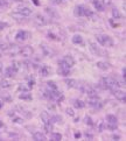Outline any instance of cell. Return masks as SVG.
<instances>
[{
	"label": "cell",
	"instance_id": "cell-26",
	"mask_svg": "<svg viewBox=\"0 0 126 141\" xmlns=\"http://www.w3.org/2000/svg\"><path fill=\"white\" fill-rule=\"evenodd\" d=\"M11 15H12V18H13V19H15V20H18V21H20V20H25V19H26L25 15L20 14V13H18V12H13Z\"/></svg>",
	"mask_w": 126,
	"mask_h": 141
},
{
	"label": "cell",
	"instance_id": "cell-20",
	"mask_svg": "<svg viewBox=\"0 0 126 141\" xmlns=\"http://www.w3.org/2000/svg\"><path fill=\"white\" fill-rule=\"evenodd\" d=\"M65 84L68 88H76L77 85V80L76 79H72V78H65Z\"/></svg>",
	"mask_w": 126,
	"mask_h": 141
},
{
	"label": "cell",
	"instance_id": "cell-10",
	"mask_svg": "<svg viewBox=\"0 0 126 141\" xmlns=\"http://www.w3.org/2000/svg\"><path fill=\"white\" fill-rule=\"evenodd\" d=\"M84 9H85V6H83V5H78V6L75 7L74 14L76 15V17H84Z\"/></svg>",
	"mask_w": 126,
	"mask_h": 141
},
{
	"label": "cell",
	"instance_id": "cell-2",
	"mask_svg": "<svg viewBox=\"0 0 126 141\" xmlns=\"http://www.w3.org/2000/svg\"><path fill=\"white\" fill-rule=\"evenodd\" d=\"M96 40L98 41V43H100L102 46H105V47H112L113 46V40L105 34H98L96 36Z\"/></svg>",
	"mask_w": 126,
	"mask_h": 141
},
{
	"label": "cell",
	"instance_id": "cell-34",
	"mask_svg": "<svg viewBox=\"0 0 126 141\" xmlns=\"http://www.w3.org/2000/svg\"><path fill=\"white\" fill-rule=\"evenodd\" d=\"M84 17L92 18L93 17V12L91 9H89V8H87V7H85V9H84Z\"/></svg>",
	"mask_w": 126,
	"mask_h": 141
},
{
	"label": "cell",
	"instance_id": "cell-5",
	"mask_svg": "<svg viewBox=\"0 0 126 141\" xmlns=\"http://www.w3.org/2000/svg\"><path fill=\"white\" fill-rule=\"evenodd\" d=\"M29 36H31V33L27 31H19L17 34H15V40L17 41H26L27 39H29Z\"/></svg>",
	"mask_w": 126,
	"mask_h": 141
},
{
	"label": "cell",
	"instance_id": "cell-8",
	"mask_svg": "<svg viewBox=\"0 0 126 141\" xmlns=\"http://www.w3.org/2000/svg\"><path fill=\"white\" fill-rule=\"evenodd\" d=\"M34 21H35V23L37 26H40V27H42V26H46L47 25V19H46L43 15H41V14H37L35 19H34Z\"/></svg>",
	"mask_w": 126,
	"mask_h": 141
},
{
	"label": "cell",
	"instance_id": "cell-50",
	"mask_svg": "<svg viewBox=\"0 0 126 141\" xmlns=\"http://www.w3.org/2000/svg\"><path fill=\"white\" fill-rule=\"evenodd\" d=\"M2 106H4V103H2V100H0V108H2Z\"/></svg>",
	"mask_w": 126,
	"mask_h": 141
},
{
	"label": "cell",
	"instance_id": "cell-28",
	"mask_svg": "<svg viewBox=\"0 0 126 141\" xmlns=\"http://www.w3.org/2000/svg\"><path fill=\"white\" fill-rule=\"evenodd\" d=\"M41 119H42V121H43L44 124L50 123V117H49V113H47V112H42V113H41Z\"/></svg>",
	"mask_w": 126,
	"mask_h": 141
},
{
	"label": "cell",
	"instance_id": "cell-30",
	"mask_svg": "<svg viewBox=\"0 0 126 141\" xmlns=\"http://www.w3.org/2000/svg\"><path fill=\"white\" fill-rule=\"evenodd\" d=\"M11 86V82L9 80H7V79H2L1 82H0V88H2V89H7V88H9Z\"/></svg>",
	"mask_w": 126,
	"mask_h": 141
},
{
	"label": "cell",
	"instance_id": "cell-12",
	"mask_svg": "<svg viewBox=\"0 0 126 141\" xmlns=\"http://www.w3.org/2000/svg\"><path fill=\"white\" fill-rule=\"evenodd\" d=\"M50 68L49 67H47V66H43V67H41L40 68V70H39V72H40V76H42V77H47V76H49L50 75Z\"/></svg>",
	"mask_w": 126,
	"mask_h": 141
},
{
	"label": "cell",
	"instance_id": "cell-29",
	"mask_svg": "<svg viewBox=\"0 0 126 141\" xmlns=\"http://www.w3.org/2000/svg\"><path fill=\"white\" fill-rule=\"evenodd\" d=\"M21 66H22V63H20V62H18V61H13L12 62V66H11V67L15 70V72H18L19 70H20Z\"/></svg>",
	"mask_w": 126,
	"mask_h": 141
},
{
	"label": "cell",
	"instance_id": "cell-25",
	"mask_svg": "<svg viewBox=\"0 0 126 141\" xmlns=\"http://www.w3.org/2000/svg\"><path fill=\"white\" fill-rule=\"evenodd\" d=\"M106 121H108L109 124H117L118 119H117V117L113 114H108L106 115Z\"/></svg>",
	"mask_w": 126,
	"mask_h": 141
},
{
	"label": "cell",
	"instance_id": "cell-51",
	"mask_svg": "<svg viewBox=\"0 0 126 141\" xmlns=\"http://www.w3.org/2000/svg\"><path fill=\"white\" fill-rule=\"evenodd\" d=\"M1 74H2V66L0 64V75H1Z\"/></svg>",
	"mask_w": 126,
	"mask_h": 141
},
{
	"label": "cell",
	"instance_id": "cell-43",
	"mask_svg": "<svg viewBox=\"0 0 126 141\" xmlns=\"http://www.w3.org/2000/svg\"><path fill=\"white\" fill-rule=\"evenodd\" d=\"M50 1H52L53 5H60L62 2V0H50Z\"/></svg>",
	"mask_w": 126,
	"mask_h": 141
},
{
	"label": "cell",
	"instance_id": "cell-37",
	"mask_svg": "<svg viewBox=\"0 0 126 141\" xmlns=\"http://www.w3.org/2000/svg\"><path fill=\"white\" fill-rule=\"evenodd\" d=\"M44 129H46V132H52L53 131V124L52 123L44 124Z\"/></svg>",
	"mask_w": 126,
	"mask_h": 141
},
{
	"label": "cell",
	"instance_id": "cell-44",
	"mask_svg": "<svg viewBox=\"0 0 126 141\" xmlns=\"http://www.w3.org/2000/svg\"><path fill=\"white\" fill-rule=\"evenodd\" d=\"M7 27V23H5V22H0V31H2L4 28H6Z\"/></svg>",
	"mask_w": 126,
	"mask_h": 141
},
{
	"label": "cell",
	"instance_id": "cell-4",
	"mask_svg": "<svg viewBox=\"0 0 126 141\" xmlns=\"http://www.w3.org/2000/svg\"><path fill=\"white\" fill-rule=\"evenodd\" d=\"M19 54L22 55V56H25V57H31V56L34 54V49L31 47V46H25V47L20 48Z\"/></svg>",
	"mask_w": 126,
	"mask_h": 141
},
{
	"label": "cell",
	"instance_id": "cell-13",
	"mask_svg": "<svg viewBox=\"0 0 126 141\" xmlns=\"http://www.w3.org/2000/svg\"><path fill=\"white\" fill-rule=\"evenodd\" d=\"M15 70L13 69L12 67H7L6 69H5V72H4V75H5V77H7V78H11V77H13V76H15Z\"/></svg>",
	"mask_w": 126,
	"mask_h": 141
},
{
	"label": "cell",
	"instance_id": "cell-40",
	"mask_svg": "<svg viewBox=\"0 0 126 141\" xmlns=\"http://www.w3.org/2000/svg\"><path fill=\"white\" fill-rule=\"evenodd\" d=\"M13 121L17 123V124H22L23 123V120L21 118H19V117H13Z\"/></svg>",
	"mask_w": 126,
	"mask_h": 141
},
{
	"label": "cell",
	"instance_id": "cell-36",
	"mask_svg": "<svg viewBox=\"0 0 126 141\" xmlns=\"http://www.w3.org/2000/svg\"><path fill=\"white\" fill-rule=\"evenodd\" d=\"M105 128L110 129V131H116L117 129V124H109L108 123V125L105 126Z\"/></svg>",
	"mask_w": 126,
	"mask_h": 141
},
{
	"label": "cell",
	"instance_id": "cell-39",
	"mask_svg": "<svg viewBox=\"0 0 126 141\" xmlns=\"http://www.w3.org/2000/svg\"><path fill=\"white\" fill-rule=\"evenodd\" d=\"M85 123L89 125V126H93V121L90 117H85Z\"/></svg>",
	"mask_w": 126,
	"mask_h": 141
},
{
	"label": "cell",
	"instance_id": "cell-14",
	"mask_svg": "<svg viewBox=\"0 0 126 141\" xmlns=\"http://www.w3.org/2000/svg\"><path fill=\"white\" fill-rule=\"evenodd\" d=\"M96 66H97L100 70H104V71H105V70H109L110 67H111V66H110V64L108 63V62H104V61L97 62V63H96Z\"/></svg>",
	"mask_w": 126,
	"mask_h": 141
},
{
	"label": "cell",
	"instance_id": "cell-21",
	"mask_svg": "<svg viewBox=\"0 0 126 141\" xmlns=\"http://www.w3.org/2000/svg\"><path fill=\"white\" fill-rule=\"evenodd\" d=\"M19 98H20L21 100H27V102H29V100L33 99V97H32V94L29 93V92H21V94L19 96Z\"/></svg>",
	"mask_w": 126,
	"mask_h": 141
},
{
	"label": "cell",
	"instance_id": "cell-48",
	"mask_svg": "<svg viewBox=\"0 0 126 141\" xmlns=\"http://www.w3.org/2000/svg\"><path fill=\"white\" fill-rule=\"evenodd\" d=\"M104 2H105V5H110L111 4V0H104ZM103 2V4H104Z\"/></svg>",
	"mask_w": 126,
	"mask_h": 141
},
{
	"label": "cell",
	"instance_id": "cell-45",
	"mask_svg": "<svg viewBox=\"0 0 126 141\" xmlns=\"http://www.w3.org/2000/svg\"><path fill=\"white\" fill-rule=\"evenodd\" d=\"M122 72H123V77H124V79H125V77H126V69H125V67H124V68H123Z\"/></svg>",
	"mask_w": 126,
	"mask_h": 141
},
{
	"label": "cell",
	"instance_id": "cell-41",
	"mask_svg": "<svg viewBox=\"0 0 126 141\" xmlns=\"http://www.w3.org/2000/svg\"><path fill=\"white\" fill-rule=\"evenodd\" d=\"M67 113H68L69 115H71V117H74V115H75L74 110H72V108H70V107H68V108H67Z\"/></svg>",
	"mask_w": 126,
	"mask_h": 141
},
{
	"label": "cell",
	"instance_id": "cell-47",
	"mask_svg": "<svg viewBox=\"0 0 126 141\" xmlns=\"http://www.w3.org/2000/svg\"><path fill=\"white\" fill-rule=\"evenodd\" d=\"M75 138H76V139H79V138H81V133H75Z\"/></svg>",
	"mask_w": 126,
	"mask_h": 141
},
{
	"label": "cell",
	"instance_id": "cell-27",
	"mask_svg": "<svg viewBox=\"0 0 126 141\" xmlns=\"http://www.w3.org/2000/svg\"><path fill=\"white\" fill-rule=\"evenodd\" d=\"M47 88L49 89L50 91L58 90V88H57V85H56V83L53 82V80H49V82H47Z\"/></svg>",
	"mask_w": 126,
	"mask_h": 141
},
{
	"label": "cell",
	"instance_id": "cell-42",
	"mask_svg": "<svg viewBox=\"0 0 126 141\" xmlns=\"http://www.w3.org/2000/svg\"><path fill=\"white\" fill-rule=\"evenodd\" d=\"M6 6H7L6 0H0V8H1V7H6Z\"/></svg>",
	"mask_w": 126,
	"mask_h": 141
},
{
	"label": "cell",
	"instance_id": "cell-16",
	"mask_svg": "<svg viewBox=\"0 0 126 141\" xmlns=\"http://www.w3.org/2000/svg\"><path fill=\"white\" fill-rule=\"evenodd\" d=\"M64 62H65L67 64H68V67L69 68H71V67H74L75 66V59L71 57L70 55H67V56H64V57L62 58Z\"/></svg>",
	"mask_w": 126,
	"mask_h": 141
},
{
	"label": "cell",
	"instance_id": "cell-17",
	"mask_svg": "<svg viewBox=\"0 0 126 141\" xmlns=\"http://www.w3.org/2000/svg\"><path fill=\"white\" fill-rule=\"evenodd\" d=\"M44 11H46V13H47L50 18H58V14H57V12H56L55 9L50 8V7H46Z\"/></svg>",
	"mask_w": 126,
	"mask_h": 141
},
{
	"label": "cell",
	"instance_id": "cell-9",
	"mask_svg": "<svg viewBox=\"0 0 126 141\" xmlns=\"http://www.w3.org/2000/svg\"><path fill=\"white\" fill-rule=\"evenodd\" d=\"M15 12H18V13H20V14H22V15H25L26 18L29 17V15L32 14V9L29 8V7H26V6H22V7H18L17 11Z\"/></svg>",
	"mask_w": 126,
	"mask_h": 141
},
{
	"label": "cell",
	"instance_id": "cell-49",
	"mask_svg": "<svg viewBox=\"0 0 126 141\" xmlns=\"http://www.w3.org/2000/svg\"><path fill=\"white\" fill-rule=\"evenodd\" d=\"M33 2H34V4H35V5H36V6H37V5H40L39 0H33Z\"/></svg>",
	"mask_w": 126,
	"mask_h": 141
},
{
	"label": "cell",
	"instance_id": "cell-38",
	"mask_svg": "<svg viewBox=\"0 0 126 141\" xmlns=\"http://www.w3.org/2000/svg\"><path fill=\"white\" fill-rule=\"evenodd\" d=\"M58 67H60V68H67V69H70V68L68 67V64H67L65 62L63 61V59H60V61H58Z\"/></svg>",
	"mask_w": 126,
	"mask_h": 141
},
{
	"label": "cell",
	"instance_id": "cell-52",
	"mask_svg": "<svg viewBox=\"0 0 126 141\" xmlns=\"http://www.w3.org/2000/svg\"><path fill=\"white\" fill-rule=\"evenodd\" d=\"M12 1H15V2H21L22 0H12Z\"/></svg>",
	"mask_w": 126,
	"mask_h": 141
},
{
	"label": "cell",
	"instance_id": "cell-15",
	"mask_svg": "<svg viewBox=\"0 0 126 141\" xmlns=\"http://www.w3.org/2000/svg\"><path fill=\"white\" fill-rule=\"evenodd\" d=\"M33 139L36 141H44L47 138H46V135L42 132H35L33 134Z\"/></svg>",
	"mask_w": 126,
	"mask_h": 141
},
{
	"label": "cell",
	"instance_id": "cell-46",
	"mask_svg": "<svg viewBox=\"0 0 126 141\" xmlns=\"http://www.w3.org/2000/svg\"><path fill=\"white\" fill-rule=\"evenodd\" d=\"M112 139H113V140H119L120 139V137H119V135H112Z\"/></svg>",
	"mask_w": 126,
	"mask_h": 141
},
{
	"label": "cell",
	"instance_id": "cell-11",
	"mask_svg": "<svg viewBox=\"0 0 126 141\" xmlns=\"http://www.w3.org/2000/svg\"><path fill=\"white\" fill-rule=\"evenodd\" d=\"M92 4H93V6H95L96 11L103 12V11L105 9V5H104V4H103V1H100V0H93Z\"/></svg>",
	"mask_w": 126,
	"mask_h": 141
},
{
	"label": "cell",
	"instance_id": "cell-6",
	"mask_svg": "<svg viewBox=\"0 0 126 141\" xmlns=\"http://www.w3.org/2000/svg\"><path fill=\"white\" fill-rule=\"evenodd\" d=\"M111 92L113 93V96L116 97L118 100H120V102H124L126 100V94H125V91H122V90H118V89H113V90H111Z\"/></svg>",
	"mask_w": 126,
	"mask_h": 141
},
{
	"label": "cell",
	"instance_id": "cell-31",
	"mask_svg": "<svg viewBox=\"0 0 126 141\" xmlns=\"http://www.w3.org/2000/svg\"><path fill=\"white\" fill-rule=\"evenodd\" d=\"M50 123L54 124V123H62V118L60 115H53L50 117Z\"/></svg>",
	"mask_w": 126,
	"mask_h": 141
},
{
	"label": "cell",
	"instance_id": "cell-24",
	"mask_svg": "<svg viewBox=\"0 0 126 141\" xmlns=\"http://www.w3.org/2000/svg\"><path fill=\"white\" fill-rule=\"evenodd\" d=\"M31 86L28 85V84H20L19 85V88H18V90L20 91V92H29L31 91Z\"/></svg>",
	"mask_w": 126,
	"mask_h": 141
},
{
	"label": "cell",
	"instance_id": "cell-23",
	"mask_svg": "<svg viewBox=\"0 0 126 141\" xmlns=\"http://www.w3.org/2000/svg\"><path fill=\"white\" fill-rule=\"evenodd\" d=\"M72 103H74V107H76V108H83L85 106V103L79 99H74Z\"/></svg>",
	"mask_w": 126,
	"mask_h": 141
},
{
	"label": "cell",
	"instance_id": "cell-35",
	"mask_svg": "<svg viewBox=\"0 0 126 141\" xmlns=\"http://www.w3.org/2000/svg\"><path fill=\"white\" fill-rule=\"evenodd\" d=\"M97 128H98V132H103L104 131V128H105V124L103 123V121H98V124H97Z\"/></svg>",
	"mask_w": 126,
	"mask_h": 141
},
{
	"label": "cell",
	"instance_id": "cell-19",
	"mask_svg": "<svg viewBox=\"0 0 126 141\" xmlns=\"http://www.w3.org/2000/svg\"><path fill=\"white\" fill-rule=\"evenodd\" d=\"M71 41H72L74 44H82V43H83V37L81 36V35L76 34V35H74V36H72Z\"/></svg>",
	"mask_w": 126,
	"mask_h": 141
},
{
	"label": "cell",
	"instance_id": "cell-1",
	"mask_svg": "<svg viewBox=\"0 0 126 141\" xmlns=\"http://www.w3.org/2000/svg\"><path fill=\"white\" fill-rule=\"evenodd\" d=\"M76 88H78L79 91L83 92V93H85V94H88L89 97H96L97 96V91H96L92 86L88 85V84H78L77 83Z\"/></svg>",
	"mask_w": 126,
	"mask_h": 141
},
{
	"label": "cell",
	"instance_id": "cell-33",
	"mask_svg": "<svg viewBox=\"0 0 126 141\" xmlns=\"http://www.w3.org/2000/svg\"><path fill=\"white\" fill-rule=\"evenodd\" d=\"M61 139H62V135H61L60 133H52V140L60 141Z\"/></svg>",
	"mask_w": 126,
	"mask_h": 141
},
{
	"label": "cell",
	"instance_id": "cell-53",
	"mask_svg": "<svg viewBox=\"0 0 126 141\" xmlns=\"http://www.w3.org/2000/svg\"><path fill=\"white\" fill-rule=\"evenodd\" d=\"M0 127H4V123H1V121H0Z\"/></svg>",
	"mask_w": 126,
	"mask_h": 141
},
{
	"label": "cell",
	"instance_id": "cell-22",
	"mask_svg": "<svg viewBox=\"0 0 126 141\" xmlns=\"http://www.w3.org/2000/svg\"><path fill=\"white\" fill-rule=\"evenodd\" d=\"M57 74L61 76H69L70 75V69H67V68H58Z\"/></svg>",
	"mask_w": 126,
	"mask_h": 141
},
{
	"label": "cell",
	"instance_id": "cell-3",
	"mask_svg": "<svg viewBox=\"0 0 126 141\" xmlns=\"http://www.w3.org/2000/svg\"><path fill=\"white\" fill-rule=\"evenodd\" d=\"M88 105L91 106L92 108H96V110H100V108L103 107V104H102L100 99H99L97 96L96 97H90V98L88 99Z\"/></svg>",
	"mask_w": 126,
	"mask_h": 141
},
{
	"label": "cell",
	"instance_id": "cell-7",
	"mask_svg": "<svg viewBox=\"0 0 126 141\" xmlns=\"http://www.w3.org/2000/svg\"><path fill=\"white\" fill-rule=\"evenodd\" d=\"M89 47H90V51L93 54V55H104L103 51H102V49L98 47L96 43L93 42H90L89 43Z\"/></svg>",
	"mask_w": 126,
	"mask_h": 141
},
{
	"label": "cell",
	"instance_id": "cell-18",
	"mask_svg": "<svg viewBox=\"0 0 126 141\" xmlns=\"http://www.w3.org/2000/svg\"><path fill=\"white\" fill-rule=\"evenodd\" d=\"M41 49H42V51H43V54L46 56H52L53 55V50L50 49L49 47H47L44 43H42L41 44Z\"/></svg>",
	"mask_w": 126,
	"mask_h": 141
},
{
	"label": "cell",
	"instance_id": "cell-32",
	"mask_svg": "<svg viewBox=\"0 0 126 141\" xmlns=\"http://www.w3.org/2000/svg\"><path fill=\"white\" fill-rule=\"evenodd\" d=\"M112 17L114 19H120L122 18V14H120V12L117 8H112Z\"/></svg>",
	"mask_w": 126,
	"mask_h": 141
}]
</instances>
